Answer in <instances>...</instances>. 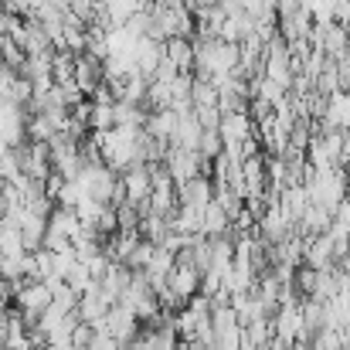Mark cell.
I'll return each mask as SVG.
<instances>
[{
	"mask_svg": "<svg viewBox=\"0 0 350 350\" xmlns=\"http://www.w3.org/2000/svg\"><path fill=\"white\" fill-rule=\"evenodd\" d=\"M337 72H340V89L350 92V51L344 58H337Z\"/></svg>",
	"mask_w": 350,
	"mask_h": 350,
	"instance_id": "83f0119b",
	"label": "cell"
},
{
	"mask_svg": "<svg viewBox=\"0 0 350 350\" xmlns=\"http://www.w3.org/2000/svg\"><path fill=\"white\" fill-rule=\"evenodd\" d=\"M225 232H232V218H228V211H225L218 201H208V208L201 211V234L215 238V234H225Z\"/></svg>",
	"mask_w": 350,
	"mask_h": 350,
	"instance_id": "e0dca14e",
	"label": "cell"
},
{
	"mask_svg": "<svg viewBox=\"0 0 350 350\" xmlns=\"http://www.w3.org/2000/svg\"><path fill=\"white\" fill-rule=\"evenodd\" d=\"M65 282H68V286H72V289H75L79 296L99 286V279H96V275H92V272L85 269V262H75V265H72V272L65 275Z\"/></svg>",
	"mask_w": 350,
	"mask_h": 350,
	"instance_id": "7402d4cb",
	"label": "cell"
},
{
	"mask_svg": "<svg viewBox=\"0 0 350 350\" xmlns=\"http://www.w3.org/2000/svg\"><path fill=\"white\" fill-rule=\"evenodd\" d=\"M167 286H170L177 296L191 299V296L201 289V269H194V265H187V262H174V269L167 272Z\"/></svg>",
	"mask_w": 350,
	"mask_h": 350,
	"instance_id": "52a82bcc",
	"label": "cell"
},
{
	"mask_svg": "<svg viewBox=\"0 0 350 350\" xmlns=\"http://www.w3.org/2000/svg\"><path fill=\"white\" fill-rule=\"evenodd\" d=\"M330 221H334V211H330V208H323V204H310L306 215L296 221V232L303 234V238H310V234H323L327 228H330Z\"/></svg>",
	"mask_w": 350,
	"mask_h": 350,
	"instance_id": "9a60e30c",
	"label": "cell"
},
{
	"mask_svg": "<svg viewBox=\"0 0 350 350\" xmlns=\"http://www.w3.org/2000/svg\"><path fill=\"white\" fill-rule=\"evenodd\" d=\"M129 275H133V269H129L126 262H109V269L99 275V289L109 296V303H116L119 296L126 293V286H129Z\"/></svg>",
	"mask_w": 350,
	"mask_h": 350,
	"instance_id": "7c38bea8",
	"label": "cell"
},
{
	"mask_svg": "<svg viewBox=\"0 0 350 350\" xmlns=\"http://www.w3.org/2000/svg\"><path fill=\"white\" fill-rule=\"evenodd\" d=\"M201 106H218V89H215L208 79H198V75H194V85H191V109H201Z\"/></svg>",
	"mask_w": 350,
	"mask_h": 350,
	"instance_id": "44dd1931",
	"label": "cell"
},
{
	"mask_svg": "<svg viewBox=\"0 0 350 350\" xmlns=\"http://www.w3.org/2000/svg\"><path fill=\"white\" fill-rule=\"evenodd\" d=\"M0 255H3V258H21V255H27V252H24V241H21V232H17V225H14L10 218H0Z\"/></svg>",
	"mask_w": 350,
	"mask_h": 350,
	"instance_id": "d6986e66",
	"label": "cell"
},
{
	"mask_svg": "<svg viewBox=\"0 0 350 350\" xmlns=\"http://www.w3.org/2000/svg\"><path fill=\"white\" fill-rule=\"evenodd\" d=\"M0 58H3V65L10 68V72H17L21 65H24V51H21V44L14 41V38H0Z\"/></svg>",
	"mask_w": 350,
	"mask_h": 350,
	"instance_id": "cb8c5ba5",
	"label": "cell"
},
{
	"mask_svg": "<svg viewBox=\"0 0 350 350\" xmlns=\"http://www.w3.org/2000/svg\"><path fill=\"white\" fill-rule=\"evenodd\" d=\"M136 3H139V10H150V7H153L157 0H136Z\"/></svg>",
	"mask_w": 350,
	"mask_h": 350,
	"instance_id": "f1b7e54d",
	"label": "cell"
},
{
	"mask_svg": "<svg viewBox=\"0 0 350 350\" xmlns=\"http://www.w3.org/2000/svg\"><path fill=\"white\" fill-rule=\"evenodd\" d=\"M99 82H103V62L92 58L89 51L75 55V85H79V92L89 99V92H92Z\"/></svg>",
	"mask_w": 350,
	"mask_h": 350,
	"instance_id": "ba28073f",
	"label": "cell"
},
{
	"mask_svg": "<svg viewBox=\"0 0 350 350\" xmlns=\"http://www.w3.org/2000/svg\"><path fill=\"white\" fill-rule=\"evenodd\" d=\"M163 58L177 72H194V41L191 38H167L163 41Z\"/></svg>",
	"mask_w": 350,
	"mask_h": 350,
	"instance_id": "8fae6325",
	"label": "cell"
},
{
	"mask_svg": "<svg viewBox=\"0 0 350 350\" xmlns=\"http://www.w3.org/2000/svg\"><path fill=\"white\" fill-rule=\"evenodd\" d=\"M51 3H55V7H68V0H51Z\"/></svg>",
	"mask_w": 350,
	"mask_h": 350,
	"instance_id": "4dcf8cb0",
	"label": "cell"
},
{
	"mask_svg": "<svg viewBox=\"0 0 350 350\" xmlns=\"http://www.w3.org/2000/svg\"><path fill=\"white\" fill-rule=\"evenodd\" d=\"M221 150H225L221 133H218V129H204V133H201V139H198V153H201L204 160H215Z\"/></svg>",
	"mask_w": 350,
	"mask_h": 350,
	"instance_id": "603a6c76",
	"label": "cell"
},
{
	"mask_svg": "<svg viewBox=\"0 0 350 350\" xmlns=\"http://www.w3.org/2000/svg\"><path fill=\"white\" fill-rule=\"evenodd\" d=\"M109 296L96 286V289H89V293H82L79 296V306H75V317L82 320V323H92V327H99L103 320H106V313H109Z\"/></svg>",
	"mask_w": 350,
	"mask_h": 350,
	"instance_id": "3957f363",
	"label": "cell"
},
{
	"mask_svg": "<svg viewBox=\"0 0 350 350\" xmlns=\"http://www.w3.org/2000/svg\"><path fill=\"white\" fill-rule=\"evenodd\" d=\"M3 184L7 180H0V218H3Z\"/></svg>",
	"mask_w": 350,
	"mask_h": 350,
	"instance_id": "f546056e",
	"label": "cell"
},
{
	"mask_svg": "<svg viewBox=\"0 0 350 350\" xmlns=\"http://www.w3.org/2000/svg\"><path fill=\"white\" fill-rule=\"evenodd\" d=\"M252 116L248 113H221V122H218V133H221V139H225V146L228 143H241L245 136H252Z\"/></svg>",
	"mask_w": 350,
	"mask_h": 350,
	"instance_id": "4fadbf2b",
	"label": "cell"
},
{
	"mask_svg": "<svg viewBox=\"0 0 350 350\" xmlns=\"http://www.w3.org/2000/svg\"><path fill=\"white\" fill-rule=\"evenodd\" d=\"M323 126H334V129H350V92L337 89L327 96V109L320 119V129Z\"/></svg>",
	"mask_w": 350,
	"mask_h": 350,
	"instance_id": "9c48e42d",
	"label": "cell"
},
{
	"mask_svg": "<svg viewBox=\"0 0 350 350\" xmlns=\"http://www.w3.org/2000/svg\"><path fill=\"white\" fill-rule=\"evenodd\" d=\"M51 303H55L62 313H75V306H79V293H75L68 282H62L58 289H51Z\"/></svg>",
	"mask_w": 350,
	"mask_h": 350,
	"instance_id": "d4e9b609",
	"label": "cell"
},
{
	"mask_svg": "<svg viewBox=\"0 0 350 350\" xmlns=\"http://www.w3.org/2000/svg\"><path fill=\"white\" fill-rule=\"evenodd\" d=\"M347 258H350V234H347Z\"/></svg>",
	"mask_w": 350,
	"mask_h": 350,
	"instance_id": "1f68e13d",
	"label": "cell"
},
{
	"mask_svg": "<svg viewBox=\"0 0 350 350\" xmlns=\"http://www.w3.org/2000/svg\"><path fill=\"white\" fill-rule=\"evenodd\" d=\"M252 31H255V21H252L245 10H232V14H225V24H221L218 38H221V41H232V44H238V41H245Z\"/></svg>",
	"mask_w": 350,
	"mask_h": 350,
	"instance_id": "2e32d148",
	"label": "cell"
},
{
	"mask_svg": "<svg viewBox=\"0 0 350 350\" xmlns=\"http://www.w3.org/2000/svg\"><path fill=\"white\" fill-rule=\"evenodd\" d=\"M92 340H96V327L79 320V323L72 327V350H89L92 347Z\"/></svg>",
	"mask_w": 350,
	"mask_h": 350,
	"instance_id": "4316f807",
	"label": "cell"
},
{
	"mask_svg": "<svg viewBox=\"0 0 350 350\" xmlns=\"http://www.w3.org/2000/svg\"><path fill=\"white\" fill-rule=\"evenodd\" d=\"M3 103H7V99H3V96H0V106H3Z\"/></svg>",
	"mask_w": 350,
	"mask_h": 350,
	"instance_id": "d6a6232c",
	"label": "cell"
},
{
	"mask_svg": "<svg viewBox=\"0 0 350 350\" xmlns=\"http://www.w3.org/2000/svg\"><path fill=\"white\" fill-rule=\"evenodd\" d=\"M174 126H177V113L174 109H153V113H146V122H143V129L153 139H163V143H170Z\"/></svg>",
	"mask_w": 350,
	"mask_h": 350,
	"instance_id": "ac0fdd59",
	"label": "cell"
},
{
	"mask_svg": "<svg viewBox=\"0 0 350 350\" xmlns=\"http://www.w3.org/2000/svg\"><path fill=\"white\" fill-rule=\"evenodd\" d=\"M337 262L334 255V238L323 232V234H310L306 238V248H303V265L310 269H330Z\"/></svg>",
	"mask_w": 350,
	"mask_h": 350,
	"instance_id": "277c9868",
	"label": "cell"
},
{
	"mask_svg": "<svg viewBox=\"0 0 350 350\" xmlns=\"http://www.w3.org/2000/svg\"><path fill=\"white\" fill-rule=\"evenodd\" d=\"M272 334L286 344H296L303 334V313L299 303H279V310L272 313Z\"/></svg>",
	"mask_w": 350,
	"mask_h": 350,
	"instance_id": "7a4b0ae2",
	"label": "cell"
},
{
	"mask_svg": "<svg viewBox=\"0 0 350 350\" xmlns=\"http://www.w3.org/2000/svg\"><path fill=\"white\" fill-rule=\"evenodd\" d=\"M201 122L194 116V109H180L177 113V126H174V136H170V146H187V150H198V139H201Z\"/></svg>",
	"mask_w": 350,
	"mask_h": 350,
	"instance_id": "30bf717a",
	"label": "cell"
},
{
	"mask_svg": "<svg viewBox=\"0 0 350 350\" xmlns=\"http://www.w3.org/2000/svg\"><path fill=\"white\" fill-rule=\"evenodd\" d=\"M44 228H48V218L44 215H34V211L21 208L17 232H21V241H24V252H38L44 245Z\"/></svg>",
	"mask_w": 350,
	"mask_h": 350,
	"instance_id": "5b68a950",
	"label": "cell"
},
{
	"mask_svg": "<svg viewBox=\"0 0 350 350\" xmlns=\"http://www.w3.org/2000/svg\"><path fill=\"white\" fill-rule=\"evenodd\" d=\"M160 62H163V41H157V38H139V41H136V51H133L136 72L146 75V79H153V72H157Z\"/></svg>",
	"mask_w": 350,
	"mask_h": 350,
	"instance_id": "8992f818",
	"label": "cell"
},
{
	"mask_svg": "<svg viewBox=\"0 0 350 350\" xmlns=\"http://www.w3.org/2000/svg\"><path fill=\"white\" fill-rule=\"evenodd\" d=\"M313 89H317L320 96H330V92H337V89H340V72H337V62H334V58H327V62H323L320 75L313 79Z\"/></svg>",
	"mask_w": 350,
	"mask_h": 350,
	"instance_id": "ffe728a7",
	"label": "cell"
},
{
	"mask_svg": "<svg viewBox=\"0 0 350 350\" xmlns=\"http://www.w3.org/2000/svg\"><path fill=\"white\" fill-rule=\"evenodd\" d=\"M320 48H323V55H327V58H334V62L347 55V48H350V34L344 31V24H340V21H330V24L323 27Z\"/></svg>",
	"mask_w": 350,
	"mask_h": 350,
	"instance_id": "5bb4252c",
	"label": "cell"
},
{
	"mask_svg": "<svg viewBox=\"0 0 350 350\" xmlns=\"http://www.w3.org/2000/svg\"><path fill=\"white\" fill-rule=\"evenodd\" d=\"M208 201H215V180H211V177L198 174V177L177 184V204H187V208H194V211H204Z\"/></svg>",
	"mask_w": 350,
	"mask_h": 350,
	"instance_id": "6da1fadb",
	"label": "cell"
},
{
	"mask_svg": "<svg viewBox=\"0 0 350 350\" xmlns=\"http://www.w3.org/2000/svg\"><path fill=\"white\" fill-rule=\"evenodd\" d=\"M150 255H153V241H150V238H139L136 248L126 255V265H129V269H146Z\"/></svg>",
	"mask_w": 350,
	"mask_h": 350,
	"instance_id": "484cf974",
	"label": "cell"
}]
</instances>
